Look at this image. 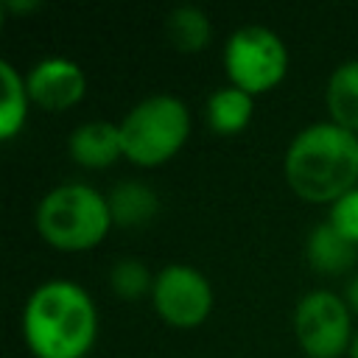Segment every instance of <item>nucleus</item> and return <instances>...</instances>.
<instances>
[{
	"mask_svg": "<svg viewBox=\"0 0 358 358\" xmlns=\"http://www.w3.org/2000/svg\"><path fill=\"white\" fill-rule=\"evenodd\" d=\"M221 64L232 87L257 98L277 90L285 81L291 56H288V45L277 31L249 22L227 36L221 50Z\"/></svg>",
	"mask_w": 358,
	"mask_h": 358,
	"instance_id": "obj_5",
	"label": "nucleus"
},
{
	"mask_svg": "<svg viewBox=\"0 0 358 358\" xmlns=\"http://www.w3.org/2000/svg\"><path fill=\"white\" fill-rule=\"evenodd\" d=\"M154 277L157 274L143 260H137V257H120L109 268V288H112L115 296H120L126 302H134V299L151 296Z\"/></svg>",
	"mask_w": 358,
	"mask_h": 358,
	"instance_id": "obj_16",
	"label": "nucleus"
},
{
	"mask_svg": "<svg viewBox=\"0 0 358 358\" xmlns=\"http://www.w3.org/2000/svg\"><path fill=\"white\" fill-rule=\"evenodd\" d=\"M327 224L341 238L358 246V187H352L350 193H344L327 207Z\"/></svg>",
	"mask_w": 358,
	"mask_h": 358,
	"instance_id": "obj_17",
	"label": "nucleus"
},
{
	"mask_svg": "<svg viewBox=\"0 0 358 358\" xmlns=\"http://www.w3.org/2000/svg\"><path fill=\"white\" fill-rule=\"evenodd\" d=\"M305 260L316 274L324 277H341L355 268L358 263V246L341 238L327 221L316 224L305 238Z\"/></svg>",
	"mask_w": 358,
	"mask_h": 358,
	"instance_id": "obj_10",
	"label": "nucleus"
},
{
	"mask_svg": "<svg viewBox=\"0 0 358 358\" xmlns=\"http://www.w3.org/2000/svg\"><path fill=\"white\" fill-rule=\"evenodd\" d=\"M151 305L154 313L176 330H193L201 327L215 305V294L210 280L201 274V268L190 263H168L157 271L154 288H151Z\"/></svg>",
	"mask_w": 358,
	"mask_h": 358,
	"instance_id": "obj_7",
	"label": "nucleus"
},
{
	"mask_svg": "<svg viewBox=\"0 0 358 358\" xmlns=\"http://www.w3.org/2000/svg\"><path fill=\"white\" fill-rule=\"evenodd\" d=\"M109 213L115 227L120 229H140L145 224L154 221V215L159 213V196L151 185L137 182V179H123L117 182L109 193Z\"/></svg>",
	"mask_w": 358,
	"mask_h": 358,
	"instance_id": "obj_12",
	"label": "nucleus"
},
{
	"mask_svg": "<svg viewBox=\"0 0 358 358\" xmlns=\"http://www.w3.org/2000/svg\"><path fill=\"white\" fill-rule=\"evenodd\" d=\"M115 221L109 213V199L87 182H62L50 187L36 210L34 229L56 252L81 255L98 249L112 232Z\"/></svg>",
	"mask_w": 358,
	"mask_h": 358,
	"instance_id": "obj_3",
	"label": "nucleus"
},
{
	"mask_svg": "<svg viewBox=\"0 0 358 358\" xmlns=\"http://www.w3.org/2000/svg\"><path fill=\"white\" fill-rule=\"evenodd\" d=\"M255 115V98L232 84H224L218 90L210 92L207 106H204V117L213 134L218 137H235L241 134Z\"/></svg>",
	"mask_w": 358,
	"mask_h": 358,
	"instance_id": "obj_13",
	"label": "nucleus"
},
{
	"mask_svg": "<svg viewBox=\"0 0 358 358\" xmlns=\"http://www.w3.org/2000/svg\"><path fill=\"white\" fill-rule=\"evenodd\" d=\"M3 8L11 11V14H28V11H36L39 3H36V0H6Z\"/></svg>",
	"mask_w": 358,
	"mask_h": 358,
	"instance_id": "obj_19",
	"label": "nucleus"
},
{
	"mask_svg": "<svg viewBox=\"0 0 358 358\" xmlns=\"http://www.w3.org/2000/svg\"><path fill=\"white\" fill-rule=\"evenodd\" d=\"M344 302L350 305V310H352V316H358V271L350 277V282H347V288H344Z\"/></svg>",
	"mask_w": 358,
	"mask_h": 358,
	"instance_id": "obj_18",
	"label": "nucleus"
},
{
	"mask_svg": "<svg viewBox=\"0 0 358 358\" xmlns=\"http://www.w3.org/2000/svg\"><path fill=\"white\" fill-rule=\"evenodd\" d=\"M165 36L179 53H199L213 39V22L201 8L179 6L165 17Z\"/></svg>",
	"mask_w": 358,
	"mask_h": 358,
	"instance_id": "obj_15",
	"label": "nucleus"
},
{
	"mask_svg": "<svg viewBox=\"0 0 358 358\" xmlns=\"http://www.w3.org/2000/svg\"><path fill=\"white\" fill-rule=\"evenodd\" d=\"M352 310L341 294L316 288L308 291L291 316V330L308 358H341L350 352L355 324Z\"/></svg>",
	"mask_w": 358,
	"mask_h": 358,
	"instance_id": "obj_6",
	"label": "nucleus"
},
{
	"mask_svg": "<svg viewBox=\"0 0 358 358\" xmlns=\"http://www.w3.org/2000/svg\"><path fill=\"white\" fill-rule=\"evenodd\" d=\"M67 151H70V159L87 171L112 168L117 159H123L117 123H109V120L78 123L67 137Z\"/></svg>",
	"mask_w": 358,
	"mask_h": 358,
	"instance_id": "obj_9",
	"label": "nucleus"
},
{
	"mask_svg": "<svg viewBox=\"0 0 358 358\" xmlns=\"http://www.w3.org/2000/svg\"><path fill=\"white\" fill-rule=\"evenodd\" d=\"M0 140L8 143L25 129L28 109L34 106L25 87V76L8 59L0 62Z\"/></svg>",
	"mask_w": 358,
	"mask_h": 358,
	"instance_id": "obj_14",
	"label": "nucleus"
},
{
	"mask_svg": "<svg viewBox=\"0 0 358 358\" xmlns=\"http://www.w3.org/2000/svg\"><path fill=\"white\" fill-rule=\"evenodd\" d=\"M327 120L358 134V59L338 62L324 84Z\"/></svg>",
	"mask_w": 358,
	"mask_h": 358,
	"instance_id": "obj_11",
	"label": "nucleus"
},
{
	"mask_svg": "<svg viewBox=\"0 0 358 358\" xmlns=\"http://www.w3.org/2000/svg\"><path fill=\"white\" fill-rule=\"evenodd\" d=\"M98 305L76 280L39 282L20 316V330L34 358H87L98 341Z\"/></svg>",
	"mask_w": 358,
	"mask_h": 358,
	"instance_id": "obj_1",
	"label": "nucleus"
},
{
	"mask_svg": "<svg viewBox=\"0 0 358 358\" xmlns=\"http://www.w3.org/2000/svg\"><path fill=\"white\" fill-rule=\"evenodd\" d=\"M347 358H358V327H355V336H352V344H350Z\"/></svg>",
	"mask_w": 358,
	"mask_h": 358,
	"instance_id": "obj_20",
	"label": "nucleus"
},
{
	"mask_svg": "<svg viewBox=\"0 0 358 358\" xmlns=\"http://www.w3.org/2000/svg\"><path fill=\"white\" fill-rule=\"evenodd\" d=\"M288 190L308 204H333L358 187V134L316 120L302 126L282 154Z\"/></svg>",
	"mask_w": 358,
	"mask_h": 358,
	"instance_id": "obj_2",
	"label": "nucleus"
},
{
	"mask_svg": "<svg viewBox=\"0 0 358 358\" xmlns=\"http://www.w3.org/2000/svg\"><path fill=\"white\" fill-rule=\"evenodd\" d=\"M25 87H28L34 106H39L50 115H59L84 101L87 73L78 62H73L67 56H45L28 67Z\"/></svg>",
	"mask_w": 358,
	"mask_h": 358,
	"instance_id": "obj_8",
	"label": "nucleus"
},
{
	"mask_svg": "<svg viewBox=\"0 0 358 358\" xmlns=\"http://www.w3.org/2000/svg\"><path fill=\"white\" fill-rule=\"evenodd\" d=\"M117 131L123 159L134 168L151 171L179 157V151L190 140L193 117L182 98L171 92H157L140 98L117 120Z\"/></svg>",
	"mask_w": 358,
	"mask_h": 358,
	"instance_id": "obj_4",
	"label": "nucleus"
}]
</instances>
